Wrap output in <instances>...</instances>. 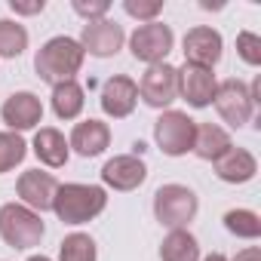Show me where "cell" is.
Listing matches in <instances>:
<instances>
[{
    "label": "cell",
    "mask_w": 261,
    "mask_h": 261,
    "mask_svg": "<svg viewBox=\"0 0 261 261\" xmlns=\"http://www.w3.org/2000/svg\"><path fill=\"white\" fill-rule=\"evenodd\" d=\"M108 206V194L98 185H59L56 197H53V212L65 221V224H86L95 215H101Z\"/></svg>",
    "instance_id": "2"
},
{
    "label": "cell",
    "mask_w": 261,
    "mask_h": 261,
    "mask_svg": "<svg viewBox=\"0 0 261 261\" xmlns=\"http://www.w3.org/2000/svg\"><path fill=\"white\" fill-rule=\"evenodd\" d=\"M215 86H218V80L209 68H197V65L178 68V95L191 108H209L215 98Z\"/></svg>",
    "instance_id": "13"
},
{
    "label": "cell",
    "mask_w": 261,
    "mask_h": 261,
    "mask_svg": "<svg viewBox=\"0 0 261 261\" xmlns=\"http://www.w3.org/2000/svg\"><path fill=\"white\" fill-rule=\"evenodd\" d=\"M237 53H240V59L246 65L258 68L261 65V37L252 34V31H240L237 34Z\"/></svg>",
    "instance_id": "26"
},
{
    "label": "cell",
    "mask_w": 261,
    "mask_h": 261,
    "mask_svg": "<svg viewBox=\"0 0 261 261\" xmlns=\"http://www.w3.org/2000/svg\"><path fill=\"white\" fill-rule=\"evenodd\" d=\"M139 95L148 108H169L175 98H178V68L160 62V65H151L145 74H142V83H139Z\"/></svg>",
    "instance_id": "7"
},
{
    "label": "cell",
    "mask_w": 261,
    "mask_h": 261,
    "mask_svg": "<svg viewBox=\"0 0 261 261\" xmlns=\"http://www.w3.org/2000/svg\"><path fill=\"white\" fill-rule=\"evenodd\" d=\"M111 145V129L101 120H83L71 129L68 148H74L80 157H98Z\"/></svg>",
    "instance_id": "16"
},
{
    "label": "cell",
    "mask_w": 261,
    "mask_h": 261,
    "mask_svg": "<svg viewBox=\"0 0 261 261\" xmlns=\"http://www.w3.org/2000/svg\"><path fill=\"white\" fill-rule=\"evenodd\" d=\"M43 0H34V4H19V0H10V10L13 13H19V16H37V13H43Z\"/></svg>",
    "instance_id": "29"
},
{
    "label": "cell",
    "mask_w": 261,
    "mask_h": 261,
    "mask_svg": "<svg viewBox=\"0 0 261 261\" xmlns=\"http://www.w3.org/2000/svg\"><path fill=\"white\" fill-rule=\"evenodd\" d=\"M136 101H139V83L129 80L123 74L111 77L105 86H101V111L114 120H123L136 111Z\"/></svg>",
    "instance_id": "14"
},
{
    "label": "cell",
    "mask_w": 261,
    "mask_h": 261,
    "mask_svg": "<svg viewBox=\"0 0 261 261\" xmlns=\"http://www.w3.org/2000/svg\"><path fill=\"white\" fill-rule=\"evenodd\" d=\"M197 120H191L185 111H163L154 123V139L166 157H181L194 148Z\"/></svg>",
    "instance_id": "5"
},
{
    "label": "cell",
    "mask_w": 261,
    "mask_h": 261,
    "mask_svg": "<svg viewBox=\"0 0 261 261\" xmlns=\"http://www.w3.org/2000/svg\"><path fill=\"white\" fill-rule=\"evenodd\" d=\"M0 114H4L10 133H25V129H34L43 120V105L34 92H13Z\"/></svg>",
    "instance_id": "15"
},
{
    "label": "cell",
    "mask_w": 261,
    "mask_h": 261,
    "mask_svg": "<svg viewBox=\"0 0 261 261\" xmlns=\"http://www.w3.org/2000/svg\"><path fill=\"white\" fill-rule=\"evenodd\" d=\"M83 46L80 40L74 37H53L40 46V53L34 56V68H37V77L46 80V83H65V80H74V74L83 68Z\"/></svg>",
    "instance_id": "1"
},
{
    "label": "cell",
    "mask_w": 261,
    "mask_h": 261,
    "mask_svg": "<svg viewBox=\"0 0 261 261\" xmlns=\"http://www.w3.org/2000/svg\"><path fill=\"white\" fill-rule=\"evenodd\" d=\"M86 98H83V86L77 80H65L53 86V111L59 120H77L83 111Z\"/></svg>",
    "instance_id": "20"
},
{
    "label": "cell",
    "mask_w": 261,
    "mask_h": 261,
    "mask_svg": "<svg viewBox=\"0 0 261 261\" xmlns=\"http://www.w3.org/2000/svg\"><path fill=\"white\" fill-rule=\"evenodd\" d=\"M212 101H215L218 117H221L227 126H233V129L246 126V123L252 120V114H255V105H252V98H249V89H246L240 80H224V83H218Z\"/></svg>",
    "instance_id": "8"
},
{
    "label": "cell",
    "mask_w": 261,
    "mask_h": 261,
    "mask_svg": "<svg viewBox=\"0 0 261 261\" xmlns=\"http://www.w3.org/2000/svg\"><path fill=\"white\" fill-rule=\"evenodd\" d=\"M148 178V166L142 157L136 154H120V157H111L105 166H101V181L114 191H136L142 181Z\"/></svg>",
    "instance_id": "12"
},
{
    "label": "cell",
    "mask_w": 261,
    "mask_h": 261,
    "mask_svg": "<svg viewBox=\"0 0 261 261\" xmlns=\"http://www.w3.org/2000/svg\"><path fill=\"white\" fill-rule=\"evenodd\" d=\"M34 154H37V160H40L43 166H49V169H62V166L68 163L71 148H68V142H65V136L59 133V129H53V126H40V129H37V136H34Z\"/></svg>",
    "instance_id": "19"
},
{
    "label": "cell",
    "mask_w": 261,
    "mask_h": 261,
    "mask_svg": "<svg viewBox=\"0 0 261 261\" xmlns=\"http://www.w3.org/2000/svg\"><path fill=\"white\" fill-rule=\"evenodd\" d=\"M163 261H200V243L188 230H169L160 246Z\"/></svg>",
    "instance_id": "21"
},
{
    "label": "cell",
    "mask_w": 261,
    "mask_h": 261,
    "mask_svg": "<svg viewBox=\"0 0 261 261\" xmlns=\"http://www.w3.org/2000/svg\"><path fill=\"white\" fill-rule=\"evenodd\" d=\"M59 191V181L49 175V172H40V169H28L19 175V185H16V194L22 200V206L34 209L37 215L53 209V197Z\"/></svg>",
    "instance_id": "11"
},
{
    "label": "cell",
    "mask_w": 261,
    "mask_h": 261,
    "mask_svg": "<svg viewBox=\"0 0 261 261\" xmlns=\"http://www.w3.org/2000/svg\"><path fill=\"white\" fill-rule=\"evenodd\" d=\"M258 172V160L246 148H230L224 157L215 160V175L227 185H246Z\"/></svg>",
    "instance_id": "17"
},
{
    "label": "cell",
    "mask_w": 261,
    "mask_h": 261,
    "mask_svg": "<svg viewBox=\"0 0 261 261\" xmlns=\"http://www.w3.org/2000/svg\"><path fill=\"white\" fill-rule=\"evenodd\" d=\"M197 209H200L197 194L185 185H163L154 194V215L169 230H185L194 221Z\"/></svg>",
    "instance_id": "4"
},
{
    "label": "cell",
    "mask_w": 261,
    "mask_h": 261,
    "mask_svg": "<svg viewBox=\"0 0 261 261\" xmlns=\"http://www.w3.org/2000/svg\"><path fill=\"white\" fill-rule=\"evenodd\" d=\"M74 13L77 16H83L86 22H98V19H105L108 16V10H111V4L108 0H74Z\"/></svg>",
    "instance_id": "28"
},
{
    "label": "cell",
    "mask_w": 261,
    "mask_h": 261,
    "mask_svg": "<svg viewBox=\"0 0 261 261\" xmlns=\"http://www.w3.org/2000/svg\"><path fill=\"white\" fill-rule=\"evenodd\" d=\"M230 261H261V249H258V246H246V249L237 252Z\"/></svg>",
    "instance_id": "30"
},
{
    "label": "cell",
    "mask_w": 261,
    "mask_h": 261,
    "mask_svg": "<svg viewBox=\"0 0 261 261\" xmlns=\"http://www.w3.org/2000/svg\"><path fill=\"white\" fill-rule=\"evenodd\" d=\"M230 148H233V142H230V136H227V129H221L218 123H200V126H197V136H194V148H191V151H194L200 160L215 163V160L224 157Z\"/></svg>",
    "instance_id": "18"
},
{
    "label": "cell",
    "mask_w": 261,
    "mask_h": 261,
    "mask_svg": "<svg viewBox=\"0 0 261 261\" xmlns=\"http://www.w3.org/2000/svg\"><path fill=\"white\" fill-rule=\"evenodd\" d=\"M43 233H46V224H43V218L34 209H28L22 203L0 206V237H4L7 246H13V249H34V246H40Z\"/></svg>",
    "instance_id": "3"
},
{
    "label": "cell",
    "mask_w": 261,
    "mask_h": 261,
    "mask_svg": "<svg viewBox=\"0 0 261 261\" xmlns=\"http://www.w3.org/2000/svg\"><path fill=\"white\" fill-rule=\"evenodd\" d=\"M59 258H62V261H95V258H98L95 240H92L89 233H68V237L62 240Z\"/></svg>",
    "instance_id": "25"
},
{
    "label": "cell",
    "mask_w": 261,
    "mask_h": 261,
    "mask_svg": "<svg viewBox=\"0 0 261 261\" xmlns=\"http://www.w3.org/2000/svg\"><path fill=\"white\" fill-rule=\"evenodd\" d=\"M123 10L133 19H139V22L148 25V22H157V16L163 13V4H160V0H126Z\"/></svg>",
    "instance_id": "27"
},
{
    "label": "cell",
    "mask_w": 261,
    "mask_h": 261,
    "mask_svg": "<svg viewBox=\"0 0 261 261\" xmlns=\"http://www.w3.org/2000/svg\"><path fill=\"white\" fill-rule=\"evenodd\" d=\"M203 261H227V258H224V255H221V252H212V255H206V258H203Z\"/></svg>",
    "instance_id": "31"
},
{
    "label": "cell",
    "mask_w": 261,
    "mask_h": 261,
    "mask_svg": "<svg viewBox=\"0 0 261 261\" xmlns=\"http://www.w3.org/2000/svg\"><path fill=\"white\" fill-rule=\"evenodd\" d=\"M25 49H28L25 25H19L13 19H0V56H4V59H16Z\"/></svg>",
    "instance_id": "22"
},
{
    "label": "cell",
    "mask_w": 261,
    "mask_h": 261,
    "mask_svg": "<svg viewBox=\"0 0 261 261\" xmlns=\"http://www.w3.org/2000/svg\"><path fill=\"white\" fill-rule=\"evenodd\" d=\"M126 34L117 22L111 19H98V22H86L83 31H80V46L83 53L89 56H98V59H108V56H117L120 46H123Z\"/></svg>",
    "instance_id": "10"
},
{
    "label": "cell",
    "mask_w": 261,
    "mask_h": 261,
    "mask_svg": "<svg viewBox=\"0 0 261 261\" xmlns=\"http://www.w3.org/2000/svg\"><path fill=\"white\" fill-rule=\"evenodd\" d=\"M28 261H53V258H46V255H31Z\"/></svg>",
    "instance_id": "32"
},
{
    "label": "cell",
    "mask_w": 261,
    "mask_h": 261,
    "mask_svg": "<svg viewBox=\"0 0 261 261\" xmlns=\"http://www.w3.org/2000/svg\"><path fill=\"white\" fill-rule=\"evenodd\" d=\"M172 28L163 25V22H148V25H139L133 31V37H129V49H133V56L139 62H145L148 68L151 65H160L166 62V56L172 53Z\"/></svg>",
    "instance_id": "6"
},
{
    "label": "cell",
    "mask_w": 261,
    "mask_h": 261,
    "mask_svg": "<svg viewBox=\"0 0 261 261\" xmlns=\"http://www.w3.org/2000/svg\"><path fill=\"white\" fill-rule=\"evenodd\" d=\"M25 154H28V145H25V139L19 133H10V129L0 133V175L13 172L25 160Z\"/></svg>",
    "instance_id": "24"
},
{
    "label": "cell",
    "mask_w": 261,
    "mask_h": 261,
    "mask_svg": "<svg viewBox=\"0 0 261 261\" xmlns=\"http://www.w3.org/2000/svg\"><path fill=\"white\" fill-rule=\"evenodd\" d=\"M224 227L240 240H258L261 237V218L252 209H230L224 215Z\"/></svg>",
    "instance_id": "23"
},
{
    "label": "cell",
    "mask_w": 261,
    "mask_h": 261,
    "mask_svg": "<svg viewBox=\"0 0 261 261\" xmlns=\"http://www.w3.org/2000/svg\"><path fill=\"white\" fill-rule=\"evenodd\" d=\"M221 34L209 25H197L185 34V65H197V68H215L221 59Z\"/></svg>",
    "instance_id": "9"
}]
</instances>
